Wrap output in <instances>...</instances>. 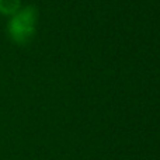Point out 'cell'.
I'll list each match as a JSON object with an SVG mask.
<instances>
[{"mask_svg":"<svg viewBox=\"0 0 160 160\" xmlns=\"http://www.w3.org/2000/svg\"><path fill=\"white\" fill-rule=\"evenodd\" d=\"M38 11L32 6L20 8L11 16L7 24V34L17 45H25L34 38L37 31Z\"/></svg>","mask_w":160,"mask_h":160,"instance_id":"obj_1","label":"cell"},{"mask_svg":"<svg viewBox=\"0 0 160 160\" xmlns=\"http://www.w3.org/2000/svg\"><path fill=\"white\" fill-rule=\"evenodd\" d=\"M20 10V0H0V13L4 16H13Z\"/></svg>","mask_w":160,"mask_h":160,"instance_id":"obj_2","label":"cell"}]
</instances>
